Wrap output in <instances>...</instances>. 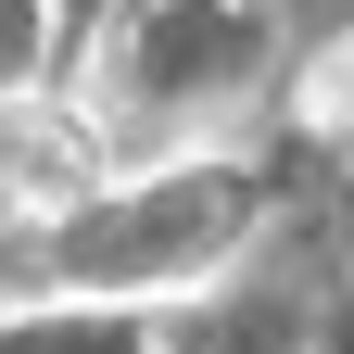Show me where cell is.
Returning a JSON list of instances; mask_svg holds the SVG:
<instances>
[{
	"label": "cell",
	"mask_w": 354,
	"mask_h": 354,
	"mask_svg": "<svg viewBox=\"0 0 354 354\" xmlns=\"http://www.w3.org/2000/svg\"><path fill=\"white\" fill-rule=\"evenodd\" d=\"M114 190V152L102 127L51 88H13L0 102V215H26V228H76L88 203Z\"/></svg>",
	"instance_id": "obj_1"
},
{
	"label": "cell",
	"mask_w": 354,
	"mask_h": 354,
	"mask_svg": "<svg viewBox=\"0 0 354 354\" xmlns=\"http://www.w3.org/2000/svg\"><path fill=\"white\" fill-rule=\"evenodd\" d=\"M304 127H317V140H354V38H329V51L304 64Z\"/></svg>",
	"instance_id": "obj_2"
},
{
	"label": "cell",
	"mask_w": 354,
	"mask_h": 354,
	"mask_svg": "<svg viewBox=\"0 0 354 354\" xmlns=\"http://www.w3.org/2000/svg\"><path fill=\"white\" fill-rule=\"evenodd\" d=\"M38 76V0H0V102Z\"/></svg>",
	"instance_id": "obj_3"
}]
</instances>
